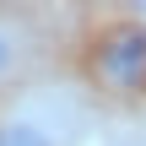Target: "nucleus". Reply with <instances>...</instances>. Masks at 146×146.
Segmentation results:
<instances>
[{
    "mask_svg": "<svg viewBox=\"0 0 146 146\" xmlns=\"http://www.w3.org/2000/svg\"><path fill=\"white\" fill-rule=\"evenodd\" d=\"M0 146H54V135L33 119H5L0 125Z\"/></svg>",
    "mask_w": 146,
    "mask_h": 146,
    "instance_id": "f03ea898",
    "label": "nucleus"
},
{
    "mask_svg": "<svg viewBox=\"0 0 146 146\" xmlns=\"http://www.w3.org/2000/svg\"><path fill=\"white\" fill-rule=\"evenodd\" d=\"M11 60H16V43H11V33H5V27H0V76H5V70H11Z\"/></svg>",
    "mask_w": 146,
    "mask_h": 146,
    "instance_id": "7ed1b4c3",
    "label": "nucleus"
},
{
    "mask_svg": "<svg viewBox=\"0 0 146 146\" xmlns=\"http://www.w3.org/2000/svg\"><path fill=\"white\" fill-rule=\"evenodd\" d=\"M98 65L114 87H146V33L141 27H125L114 33L103 49H98Z\"/></svg>",
    "mask_w": 146,
    "mask_h": 146,
    "instance_id": "f257e3e1",
    "label": "nucleus"
}]
</instances>
